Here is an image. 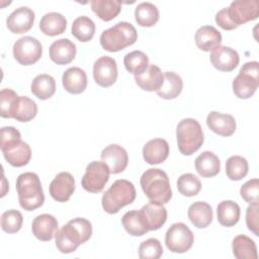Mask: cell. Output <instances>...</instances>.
<instances>
[{
  "mask_svg": "<svg viewBox=\"0 0 259 259\" xmlns=\"http://www.w3.org/2000/svg\"><path fill=\"white\" fill-rule=\"evenodd\" d=\"M259 16L258 0H236L215 14V22L225 30H232Z\"/></svg>",
  "mask_w": 259,
  "mask_h": 259,
  "instance_id": "1",
  "label": "cell"
},
{
  "mask_svg": "<svg viewBox=\"0 0 259 259\" xmlns=\"http://www.w3.org/2000/svg\"><path fill=\"white\" fill-rule=\"evenodd\" d=\"M92 235V225L84 218H76L58 230L55 240L58 250L63 254H69L86 243Z\"/></svg>",
  "mask_w": 259,
  "mask_h": 259,
  "instance_id": "2",
  "label": "cell"
},
{
  "mask_svg": "<svg viewBox=\"0 0 259 259\" xmlns=\"http://www.w3.org/2000/svg\"><path fill=\"white\" fill-rule=\"evenodd\" d=\"M142 189L150 201L167 203L172 197V190L168 175L158 168H150L141 176Z\"/></svg>",
  "mask_w": 259,
  "mask_h": 259,
  "instance_id": "3",
  "label": "cell"
},
{
  "mask_svg": "<svg viewBox=\"0 0 259 259\" xmlns=\"http://www.w3.org/2000/svg\"><path fill=\"white\" fill-rule=\"evenodd\" d=\"M16 190L20 206L27 211L41 206L45 201L44 190L37 174L24 172L16 179Z\"/></svg>",
  "mask_w": 259,
  "mask_h": 259,
  "instance_id": "4",
  "label": "cell"
},
{
  "mask_svg": "<svg viewBox=\"0 0 259 259\" xmlns=\"http://www.w3.org/2000/svg\"><path fill=\"white\" fill-rule=\"evenodd\" d=\"M136 188L134 184L125 179L114 181L104 192L101 199L103 209L110 214L118 212L125 205L131 204L136 199Z\"/></svg>",
  "mask_w": 259,
  "mask_h": 259,
  "instance_id": "5",
  "label": "cell"
},
{
  "mask_svg": "<svg viewBox=\"0 0 259 259\" xmlns=\"http://www.w3.org/2000/svg\"><path fill=\"white\" fill-rule=\"evenodd\" d=\"M137 38L138 32L135 26L130 22L120 21L108 29L103 30L99 40L105 51L114 53L134 45Z\"/></svg>",
  "mask_w": 259,
  "mask_h": 259,
  "instance_id": "6",
  "label": "cell"
},
{
  "mask_svg": "<svg viewBox=\"0 0 259 259\" xmlns=\"http://www.w3.org/2000/svg\"><path fill=\"white\" fill-rule=\"evenodd\" d=\"M178 149L185 156L195 153L203 144V133L199 122L194 118H183L176 127Z\"/></svg>",
  "mask_w": 259,
  "mask_h": 259,
  "instance_id": "7",
  "label": "cell"
},
{
  "mask_svg": "<svg viewBox=\"0 0 259 259\" xmlns=\"http://www.w3.org/2000/svg\"><path fill=\"white\" fill-rule=\"evenodd\" d=\"M259 63L256 61L245 63L233 80V92L240 99L250 98L258 88Z\"/></svg>",
  "mask_w": 259,
  "mask_h": 259,
  "instance_id": "8",
  "label": "cell"
},
{
  "mask_svg": "<svg viewBox=\"0 0 259 259\" xmlns=\"http://www.w3.org/2000/svg\"><path fill=\"white\" fill-rule=\"evenodd\" d=\"M109 168L102 161H92L88 164L85 174L81 179L82 187L91 193H99L103 190L109 179Z\"/></svg>",
  "mask_w": 259,
  "mask_h": 259,
  "instance_id": "9",
  "label": "cell"
},
{
  "mask_svg": "<svg viewBox=\"0 0 259 259\" xmlns=\"http://www.w3.org/2000/svg\"><path fill=\"white\" fill-rule=\"evenodd\" d=\"M194 236L191 230L183 223L173 224L166 232V247L173 253H185L193 244Z\"/></svg>",
  "mask_w": 259,
  "mask_h": 259,
  "instance_id": "10",
  "label": "cell"
},
{
  "mask_svg": "<svg viewBox=\"0 0 259 259\" xmlns=\"http://www.w3.org/2000/svg\"><path fill=\"white\" fill-rule=\"evenodd\" d=\"M42 55L41 44L32 36H22L13 45V57L23 66L36 63Z\"/></svg>",
  "mask_w": 259,
  "mask_h": 259,
  "instance_id": "11",
  "label": "cell"
},
{
  "mask_svg": "<svg viewBox=\"0 0 259 259\" xmlns=\"http://www.w3.org/2000/svg\"><path fill=\"white\" fill-rule=\"evenodd\" d=\"M93 77L101 87H110L117 79V65L113 58L100 57L93 65Z\"/></svg>",
  "mask_w": 259,
  "mask_h": 259,
  "instance_id": "12",
  "label": "cell"
},
{
  "mask_svg": "<svg viewBox=\"0 0 259 259\" xmlns=\"http://www.w3.org/2000/svg\"><path fill=\"white\" fill-rule=\"evenodd\" d=\"M101 160L108 166L111 174H118L126 168L128 155L121 146L111 144L102 150Z\"/></svg>",
  "mask_w": 259,
  "mask_h": 259,
  "instance_id": "13",
  "label": "cell"
},
{
  "mask_svg": "<svg viewBox=\"0 0 259 259\" xmlns=\"http://www.w3.org/2000/svg\"><path fill=\"white\" fill-rule=\"evenodd\" d=\"M49 190L56 201L66 202L75 191V179L69 172H60L51 182Z\"/></svg>",
  "mask_w": 259,
  "mask_h": 259,
  "instance_id": "14",
  "label": "cell"
},
{
  "mask_svg": "<svg viewBox=\"0 0 259 259\" xmlns=\"http://www.w3.org/2000/svg\"><path fill=\"white\" fill-rule=\"evenodd\" d=\"M34 12L26 6H21L12 11L6 20L8 29L16 34L27 32L33 25Z\"/></svg>",
  "mask_w": 259,
  "mask_h": 259,
  "instance_id": "15",
  "label": "cell"
},
{
  "mask_svg": "<svg viewBox=\"0 0 259 259\" xmlns=\"http://www.w3.org/2000/svg\"><path fill=\"white\" fill-rule=\"evenodd\" d=\"M209 60L215 69L223 72H231L239 65L240 57L234 49L227 46H220L211 51Z\"/></svg>",
  "mask_w": 259,
  "mask_h": 259,
  "instance_id": "16",
  "label": "cell"
},
{
  "mask_svg": "<svg viewBox=\"0 0 259 259\" xmlns=\"http://www.w3.org/2000/svg\"><path fill=\"white\" fill-rule=\"evenodd\" d=\"M140 213L149 231L159 230L167 221V209L163 203L150 201L140 209Z\"/></svg>",
  "mask_w": 259,
  "mask_h": 259,
  "instance_id": "17",
  "label": "cell"
},
{
  "mask_svg": "<svg viewBox=\"0 0 259 259\" xmlns=\"http://www.w3.org/2000/svg\"><path fill=\"white\" fill-rule=\"evenodd\" d=\"M59 228V223L57 219L49 213H42L37 217L32 222L31 232L33 236L44 242L51 241L57 234Z\"/></svg>",
  "mask_w": 259,
  "mask_h": 259,
  "instance_id": "18",
  "label": "cell"
},
{
  "mask_svg": "<svg viewBox=\"0 0 259 259\" xmlns=\"http://www.w3.org/2000/svg\"><path fill=\"white\" fill-rule=\"evenodd\" d=\"M76 53V45L68 38L57 39L50 47V58L57 65H67L71 63Z\"/></svg>",
  "mask_w": 259,
  "mask_h": 259,
  "instance_id": "19",
  "label": "cell"
},
{
  "mask_svg": "<svg viewBox=\"0 0 259 259\" xmlns=\"http://www.w3.org/2000/svg\"><path fill=\"white\" fill-rule=\"evenodd\" d=\"M206 124L210 131L219 136L230 137L236 131V120L231 114L210 111L206 117Z\"/></svg>",
  "mask_w": 259,
  "mask_h": 259,
  "instance_id": "20",
  "label": "cell"
},
{
  "mask_svg": "<svg viewBox=\"0 0 259 259\" xmlns=\"http://www.w3.org/2000/svg\"><path fill=\"white\" fill-rule=\"evenodd\" d=\"M169 155V145L166 140L156 138L150 140L143 148V158L150 165L163 163Z\"/></svg>",
  "mask_w": 259,
  "mask_h": 259,
  "instance_id": "21",
  "label": "cell"
},
{
  "mask_svg": "<svg viewBox=\"0 0 259 259\" xmlns=\"http://www.w3.org/2000/svg\"><path fill=\"white\" fill-rule=\"evenodd\" d=\"M62 83L65 90L71 94H80L87 87V75L79 67L67 69L62 77Z\"/></svg>",
  "mask_w": 259,
  "mask_h": 259,
  "instance_id": "22",
  "label": "cell"
},
{
  "mask_svg": "<svg viewBox=\"0 0 259 259\" xmlns=\"http://www.w3.org/2000/svg\"><path fill=\"white\" fill-rule=\"evenodd\" d=\"M1 151L5 160L13 167L25 166L31 158L30 147L23 141H19Z\"/></svg>",
  "mask_w": 259,
  "mask_h": 259,
  "instance_id": "23",
  "label": "cell"
},
{
  "mask_svg": "<svg viewBox=\"0 0 259 259\" xmlns=\"http://www.w3.org/2000/svg\"><path fill=\"white\" fill-rule=\"evenodd\" d=\"M222 34L211 25L200 26L195 32V44L203 52H210L221 46Z\"/></svg>",
  "mask_w": 259,
  "mask_h": 259,
  "instance_id": "24",
  "label": "cell"
},
{
  "mask_svg": "<svg viewBox=\"0 0 259 259\" xmlns=\"http://www.w3.org/2000/svg\"><path fill=\"white\" fill-rule=\"evenodd\" d=\"M164 73L161 69L154 65L149 64L146 71L138 76H135L137 85L145 91H157L163 84Z\"/></svg>",
  "mask_w": 259,
  "mask_h": 259,
  "instance_id": "25",
  "label": "cell"
},
{
  "mask_svg": "<svg viewBox=\"0 0 259 259\" xmlns=\"http://www.w3.org/2000/svg\"><path fill=\"white\" fill-rule=\"evenodd\" d=\"M187 215L191 224L198 229L206 228L213 219L211 206L204 201L193 202L188 208Z\"/></svg>",
  "mask_w": 259,
  "mask_h": 259,
  "instance_id": "26",
  "label": "cell"
},
{
  "mask_svg": "<svg viewBox=\"0 0 259 259\" xmlns=\"http://www.w3.org/2000/svg\"><path fill=\"white\" fill-rule=\"evenodd\" d=\"M195 169L202 177H213L221 170L220 159L212 152L204 151L195 159Z\"/></svg>",
  "mask_w": 259,
  "mask_h": 259,
  "instance_id": "27",
  "label": "cell"
},
{
  "mask_svg": "<svg viewBox=\"0 0 259 259\" xmlns=\"http://www.w3.org/2000/svg\"><path fill=\"white\" fill-rule=\"evenodd\" d=\"M67 28V19L58 12L46 13L39 21V29L47 35L55 36L63 33Z\"/></svg>",
  "mask_w": 259,
  "mask_h": 259,
  "instance_id": "28",
  "label": "cell"
},
{
  "mask_svg": "<svg viewBox=\"0 0 259 259\" xmlns=\"http://www.w3.org/2000/svg\"><path fill=\"white\" fill-rule=\"evenodd\" d=\"M233 254L237 259H257V247L255 242L246 235H238L232 242Z\"/></svg>",
  "mask_w": 259,
  "mask_h": 259,
  "instance_id": "29",
  "label": "cell"
},
{
  "mask_svg": "<svg viewBox=\"0 0 259 259\" xmlns=\"http://www.w3.org/2000/svg\"><path fill=\"white\" fill-rule=\"evenodd\" d=\"M183 82L181 77L174 72H165L163 84L156 93L163 99H174L182 91Z\"/></svg>",
  "mask_w": 259,
  "mask_h": 259,
  "instance_id": "30",
  "label": "cell"
},
{
  "mask_svg": "<svg viewBox=\"0 0 259 259\" xmlns=\"http://www.w3.org/2000/svg\"><path fill=\"white\" fill-rule=\"evenodd\" d=\"M240 206L233 200H223L217 207L219 223L224 227H233L240 220Z\"/></svg>",
  "mask_w": 259,
  "mask_h": 259,
  "instance_id": "31",
  "label": "cell"
},
{
  "mask_svg": "<svg viewBox=\"0 0 259 259\" xmlns=\"http://www.w3.org/2000/svg\"><path fill=\"white\" fill-rule=\"evenodd\" d=\"M31 93L40 100L51 98L56 92V81L48 74L37 75L30 85Z\"/></svg>",
  "mask_w": 259,
  "mask_h": 259,
  "instance_id": "32",
  "label": "cell"
},
{
  "mask_svg": "<svg viewBox=\"0 0 259 259\" xmlns=\"http://www.w3.org/2000/svg\"><path fill=\"white\" fill-rule=\"evenodd\" d=\"M90 4L92 11L103 21L115 18L121 10V2L116 0H92Z\"/></svg>",
  "mask_w": 259,
  "mask_h": 259,
  "instance_id": "33",
  "label": "cell"
},
{
  "mask_svg": "<svg viewBox=\"0 0 259 259\" xmlns=\"http://www.w3.org/2000/svg\"><path fill=\"white\" fill-rule=\"evenodd\" d=\"M135 18L139 25L150 27L159 20V10L153 3L142 2L135 9Z\"/></svg>",
  "mask_w": 259,
  "mask_h": 259,
  "instance_id": "34",
  "label": "cell"
},
{
  "mask_svg": "<svg viewBox=\"0 0 259 259\" xmlns=\"http://www.w3.org/2000/svg\"><path fill=\"white\" fill-rule=\"evenodd\" d=\"M121 224L124 230L134 237H140L149 232L142 219L140 210L137 209L125 212L121 219Z\"/></svg>",
  "mask_w": 259,
  "mask_h": 259,
  "instance_id": "35",
  "label": "cell"
},
{
  "mask_svg": "<svg viewBox=\"0 0 259 259\" xmlns=\"http://www.w3.org/2000/svg\"><path fill=\"white\" fill-rule=\"evenodd\" d=\"M71 31L78 40L86 42L94 36L95 23L88 16H79L73 21Z\"/></svg>",
  "mask_w": 259,
  "mask_h": 259,
  "instance_id": "36",
  "label": "cell"
},
{
  "mask_svg": "<svg viewBox=\"0 0 259 259\" xmlns=\"http://www.w3.org/2000/svg\"><path fill=\"white\" fill-rule=\"evenodd\" d=\"M123 64L127 72L138 76L146 71L149 66V58L141 51H133L124 56Z\"/></svg>",
  "mask_w": 259,
  "mask_h": 259,
  "instance_id": "37",
  "label": "cell"
},
{
  "mask_svg": "<svg viewBox=\"0 0 259 259\" xmlns=\"http://www.w3.org/2000/svg\"><path fill=\"white\" fill-rule=\"evenodd\" d=\"M19 102V96L15 91L4 88L0 91L1 116L4 118H14Z\"/></svg>",
  "mask_w": 259,
  "mask_h": 259,
  "instance_id": "38",
  "label": "cell"
},
{
  "mask_svg": "<svg viewBox=\"0 0 259 259\" xmlns=\"http://www.w3.org/2000/svg\"><path fill=\"white\" fill-rule=\"evenodd\" d=\"M249 170L247 160L242 156H232L226 162V174L233 181L243 179Z\"/></svg>",
  "mask_w": 259,
  "mask_h": 259,
  "instance_id": "39",
  "label": "cell"
},
{
  "mask_svg": "<svg viewBox=\"0 0 259 259\" xmlns=\"http://www.w3.org/2000/svg\"><path fill=\"white\" fill-rule=\"evenodd\" d=\"M178 191L184 196H195L201 189V182L194 174L185 173L182 174L177 182Z\"/></svg>",
  "mask_w": 259,
  "mask_h": 259,
  "instance_id": "40",
  "label": "cell"
},
{
  "mask_svg": "<svg viewBox=\"0 0 259 259\" xmlns=\"http://www.w3.org/2000/svg\"><path fill=\"white\" fill-rule=\"evenodd\" d=\"M37 113L36 103L27 96H19V102L14 119L21 122H27L35 117Z\"/></svg>",
  "mask_w": 259,
  "mask_h": 259,
  "instance_id": "41",
  "label": "cell"
},
{
  "mask_svg": "<svg viewBox=\"0 0 259 259\" xmlns=\"http://www.w3.org/2000/svg\"><path fill=\"white\" fill-rule=\"evenodd\" d=\"M23 217L21 212L16 209L6 210L1 215V228L8 234L17 233L21 229Z\"/></svg>",
  "mask_w": 259,
  "mask_h": 259,
  "instance_id": "42",
  "label": "cell"
},
{
  "mask_svg": "<svg viewBox=\"0 0 259 259\" xmlns=\"http://www.w3.org/2000/svg\"><path fill=\"white\" fill-rule=\"evenodd\" d=\"M163 254V248L159 240L155 238L147 239L139 247V257L141 259H159Z\"/></svg>",
  "mask_w": 259,
  "mask_h": 259,
  "instance_id": "43",
  "label": "cell"
},
{
  "mask_svg": "<svg viewBox=\"0 0 259 259\" xmlns=\"http://www.w3.org/2000/svg\"><path fill=\"white\" fill-rule=\"evenodd\" d=\"M241 197L251 205H259V180L257 178L247 181L241 186Z\"/></svg>",
  "mask_w": 259,
  "mask_h": 259,
  "instance_id": "44",
  "label": "cell"
},
{
  "mask_svg": "<svg viewBox=\"0 0 259 259\" xmlns=\"http://www.w3.org/2000/svg\"><path fill=\"white\" fill-rule=\"evenodd\" d=\"M0 140L2 150L21 141V135L18 130L13 126H3L0 131Z\"/></svg>",
  "mask_w": 259,
  "mask_h": 259,
  "instance_id": "45",
  "label": "cell"
},
{
  "mask_svg": "<svg viewBox=\"0 0 259 259\" xmlns=\"http://www.w3.org/2000/svg\"><path fill=\"white\" fill-rule=\"evenodd\" d=\"M258 205H249L246 209V225L248 229L254 233L255 236H259L258 228Z\"/></svg>",
  "mask_w": 259,
  "mask_h": 259,
  "instance_id": "46",
  "label": "cell"
}]
</instances>
